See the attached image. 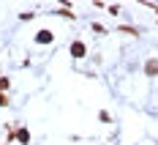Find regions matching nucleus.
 I'll return each mask as SVG.
<instances>
[{
  "label": "nucleus",
  "instance_id": "3",
  "mask_svg": "<svg viewBox=\"0 0 158 145\" xmlns=\"http://www.w3.org/2000/svg\"><path fill=\"white\" fill-rule=\"evenodd\" d=\"M35 41H38V44H47V41H52V33H49V30H38Z\"/></svg>",
  "mask_w": 158,
  "mask_h": 145
},
{
  "label": "nucleus",
  "instance_id": "5",
  "mask_svg": "<svg viewBox=\"0 0 158 145\" xmlns=\"http://www.w3.org/2000/svg\"><path fill=\"white\" fill-rule=\"evenodd\" d=\"M8 85H11L8 77H0V93H3V90H8Z\"/></svg>",
  "mask_w": 158,
  "mask_h": 145
},
{
  "label": "nucleus",
  "instance_id": "1",
  "mask_svg": "<svg viewBox=\"0 0 158 145\" xmlns=\"http://www.w3.org/2000/svg\"><path fill=\"white\" fill-rule=\"evenodd\" d=\"M85 52H87V47H85L82 41H74V44H71V55H74V58H85Z\"/></svg>",
  "mask_w": 158,
  "mask_h": 145
},
{
  "label": "nucleus",
  "instance_id": "7",
  "mask_svg": "<svg viewBox=\"0 0 158 145\" xmlns=\"http://www.w3.org/2000/svg\"><path fill=\"white\" fill-rule=\"evenodd\" d=\"M150 8H153V11H158V6H150Z\"/></svg>",
  "mask_w": 158,
  "mask_h": 145
},
{
  "label": "nucleus",
  "instance_id": "6",
  "mask_svg": "<svg viewBox=\"0 0 158 145\" xmlns=\"http://www.w3.org/2000/svg\"><path fill=\"white\" fill-rule=\"evenodd\" d=\"M8 104V99H6V93H0V107H6Z\"/></svg>",
  "mask_w": 158,
  "mask_h": 145
},
{
  "label": "nucleus",
  "instance_id": "4",
  "mask_svg": "<svg viewBox=\"0 0 158 145\" xmlns=\"http://www.w3.org/2000/svg\"><path fill=\"white\" fill-rule=\"evenodd\" d=\"M16 137H19V143H22V145L30 143V131H27V129H19V131H16Z\"/></svg>",
  "mask_w": 158,
  "mask_h": 145
},
{
  "label": "nucleus",
  "instance_id": "2",
  "mask_svg": "<svg viewBox=\"0 0 158 145\" xmlns=\"http://www.w3.org/2000/svg\"><path fill=\"white\" fill-rule=\"evenodd\" d=\"M144 74H147V77H156V74H158V60H156V58H150V60H147Z\"/></svg>",
  "mask_w": 158,
  "mask_h": 145
}]
</instances>
